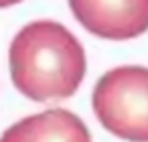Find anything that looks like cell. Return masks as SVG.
<instances>
[{
    "instance_id": "cell-4",
    "label": "cell",
    "mask_w": 148,
    "mask_h": 142,
    "mask_svg": "<svg viewBox=\"0 0 148 142\" xmlns=\"http://www.w3.org/2000/svg\"><path fill=\"white\" fill-rule=\"evenodd\" d=\"M0 142H91L83 120L65 108L27 116L6 128Z\"/></svg>"
},
{
    "instance_id": "cell-3",
    "label": "cell",
    "mask_w": 148,
    "mask_h": 142,
    "mask_svg": "<svg viewBox=\"0 0 148 142\" xmlns=\"http://www.w3.org/2000/svg\"><path fill=\"white\" fill-rule=\"evenodd\" d=\"M75 21L106 41H130L148 31V0H69Z\"/></svg>"
},
{
    "instance_id": "cell-1",
    "label": "cell",
    "mask_w": 148,
    "mask_h": 142,
    "mask_svg": "<svg viewBox=\"0 0 148 142\" xmlns=\"http://www.w3.org/2000/svg\"><path fill=\"white\" fill-rule=\"evenodd\" d=\"M8 65L14 87L33 102L71 97L87 69L83 45L55 21L25 25L10 43Z\"/></svg>"
},
{
    "instance_id": "cell-2",
    "label": "cell",
    "mask_w": 148,
    "mask_h": 142,
    "mask_svg": "<svg viewBox=\"0 0 148 142\" xmlns=\"http://www.w3.org/2000/svg\"><path fill=\"white\" fill-rule=\"evenodd\" d=\"M97 122L128 142H148V67L122 65L106 71L93 91Z\"/></svg>"
},
{
    "instance_id": "cell-5",
    "label": "cell",
    "mask_w": 148,
    "mask_h": 142,
    "mask_svg": "<svg viewBox=\"0 0 148 142\" xmlns=\"http://www.w3.org/2000/svg\"><path fill=\"white\" fill-rule=\"evenodd\" d=\"M18 2H23V0H0V8H8V6L18 4Z\"/></svg>"
}]
</instances>
